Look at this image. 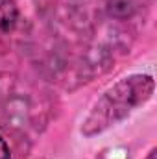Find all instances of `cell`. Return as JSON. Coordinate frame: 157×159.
Returning a JSON list of instances; mask_svg holds the SVG:
<instances>
[{"label":"cell","mask_w":157,"mask_h":159,"mask_svg":"<svg viewBox=\"0 0 157 159\" xmlns=\"http://www.w3.org/2000/svg\"><path fill=\"white\" fill-rule=\"evenodd\" d=\"M19 20V7L13 0H0V34L15 30Z\"/></svg>","instance_id":"7a4b0ae2"},{"label":"cell","mask_w":157,"mask_h":159,"mask_svg":"<svg viewBox=\"0 0 157 159\" xmlns=\"http://www.w3.org/2000/svg\"><path fill=\"white\" fill-rule=\"evenodd\" d=\"M0 159H11L9 146H7V143L2 139V135H0Z\"/></svg>","instance_id":"3957f363"},{"label":"cell","mask_w":157,"mask_h":159,"mask_svg":"<svg viewBox=\"0 0 157 159\" xmlns=\"http://www.w3.org/2000/svg\"><path fill=\"white\" fill-rule=\"evenodd\" d=\"M155 91V81L150 74H131L118 80L105 89L91 107L87 119L81 124L83 137H94L104 133L111 126L131 115L137 107L146 104Z\"/></svg>","instance_id":"6da1fadb"},{"label":"cell","mask_w":157,"mask_h":159,"mask_svg":"<svg viewBox=\"0 0 157 159\" xmlns=\"http://www.w3.org/2000/svg\"><path fill=\"white\" fill-rule=\"evenodd\" d=\"M146 159H155V148H152L150 150V154H148V157Z\"/></svg>","instance_id":"277c9868"}]
</instances>
